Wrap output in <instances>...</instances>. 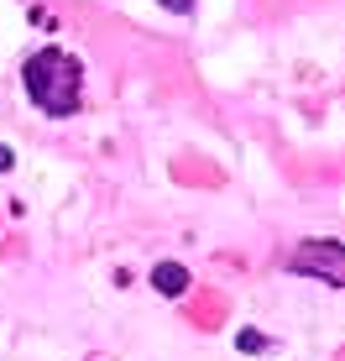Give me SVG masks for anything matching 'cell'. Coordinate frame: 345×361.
I'll return each mask as SVG.
<instances>
[{
  "instance_id": "cell-1",
  "label": "cell",
  "mask_w": 345,
  "mask_h": 361,
  "mask_svg": "<svg viewBox=\"0 0 345 361\" xmlns=\"http://www.w3.org/2000/svg\"><path fill=\"white\" fill-rule=\"evenodd\" d=\"M21 84H27L37 110H47V116H73V110H79V94H84V68L63 47H37L27 63H21Z\"/></svg>"
},
{
  "instance_id": "cell-2",
  "label": "cell",
  "mask_w": 345,
  "mask_h": 361,
  "mask_svg": "<svg viewBox=\"0 0 345 361\" xmlns=\"http://www.w3.org/2000/svg\"><path fill=\"white\" fill-rule=\"evenodd\" d=\"M288 267H293V272H314L319 283H330V288H335V283L345 278V252H340V241H309Z\"/></svg>"
},
{
  "instance_id": "cell-3",
  "label": "cell",
  "mask_w": 345,
  "mask_h": 361,
  "mask_svg": "<svg viewBox=\"0 0 345 361\" xmlns=\"http://www.w3.org/2000/svg\"><path fill=\"white\" fill-rule=\"evenodd\" d=\"M152 288L163 298H183V293H189V272H183L178 262H157L152 267Z\"/></svg>"
},
{
  "instance_id": "cell-4",
  "label": "cell",
  "mask_w": 345,
  "mask_h": 361,
  "mask_svg": "<svg viewBox=\"0 0 345 361\" xmlns=\"http://www.w3.org/2000/svg\"><path fill=\"white\" fill-rule=\"evenodd\" d=\"M236 345H241V351H267V335H256V330H241V335H236Z\"/></svg>"
},
{
  "instance_id": "cell-5",
  "label": "cell",
  "mask_w": 345,
  "mask_h": 361,
  "mask_svg": "<svg viewBox=\"0 0 345 361\" xmlns=\"http://www.w3.org/2000/svg\"><path fill=\"white\" fill-rule=\"evenodd\" d=\"M163 6H168V11H178V16H189V11H194V0H163Z\"/></svg>"
},
{
  "instance_id": "cell-6",
  "label": "cell",
  "mask_w": 345,
  "mask_h": 361,
  "mask_svg": "<svg viewBox=\"0 0 345 361\" xmlns=\"http://www.w3.org/2000/svg\"><path fill=\"white\" fill-rule=\"evenodd\" d=\"M11 163H16V152H11V147H0V173H6Z\"/></svg>"
}]
</instances>
